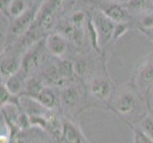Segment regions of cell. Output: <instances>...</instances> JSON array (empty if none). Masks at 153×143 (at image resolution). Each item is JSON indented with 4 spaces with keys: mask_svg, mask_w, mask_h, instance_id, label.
<instances>
[{
    "mask_svg": "<svg viewBox=\"0 0 153 143\" xmlns=\"http://www.w3.org/2000/svg\"><path fill=\"white\" fill-rule=\"evenodd\" d=\"M58 72H59L60 76L65 79L68 80L71 78L72 75L74 73V69H73V63L68 61V60H62L57 64Z\"/></svg>",
    "mask_w": 153,
    "mask_h": 143,
    "instance_id": "d6986e66",
    "label": "cell"
},
{
    "mask_svg": "<svg viewBox=\"0 0 153 143\" xmlns=\"http://www.w3.org/2000/svg\"><path fill=\"white\" fill-rule=\"evenodd\" d=\"M89 92L100 101L108 103L112 92L111 84L108 78L95 77L89 83Z\"/></svg>",
    "mask_w": 153,
    "mask_h": 143,
    "instance_id": "52a82bcc",
    "label": "cell"
},
{
    "mask_svg": "<svg viewBox=\"0 0 153 143\" xmlns=\"http://www.w3.org/2000/svg\"><path fill=\"white\" fill-rule=\"evenodd\" d=\"M13 0H0V5H1V12L3 13L4 15L7 14L8 9L10 7V3H12Z\"/></svg>",
    "mask_w": 153,
    "mask_h": 143,
    "instance_id": "83f0119b",
    "label": "cell"
},
{
    "mask_svg": "<svg viewBox=\"0 0 153 143\" xmlns=\"http://www.w3.org/2000/svg\"><path fill=\"white\" fill-rule=\"evenodd\" d=\"M91 19L98 31L100 44H101L103 49L112 39L115 23L112 20H110L107 15L104 14L100 10L93 13Z\"/></svg>",
    "mask_w": 153,
    "mask_h": 143,
    "instance_id": "277c9868",
    "label": "cell"
},
{
    "mask_svg": "<svg viewBox=\"0 0 153 143\" xmlns=\"http://www.w3.org/2000/svg\"><path fill=\"white\" fill-rule=\"evenodd\" d=\"M129 30V23H115L111 42H115L126 34Z\"/></svg>",
    "mask_w": 153,
    "mask_h": 143,
    "instance_id": "7402d4cb",
    "label": "cell"
},
{
    "mask_svg": "<svg viewBox=\"0 0 153 143\" xmlns=\"http://www.w3.org/2000/svg\"><path fill=\"white\" fill-rule=\"evenodd\" d=\"M0 143H10V137L7 136L1 135V139H0Z\"/></svg>",
    "mask_w": 153,
    "mask_h": 143,
    "instance_id": "f1b7e54d",
    "label": "cell"
},
{
    "mask_svg": "<svg viewBox=\"0 0 153 143\" xmlns=\"http://www.w3.org/2000/svg\"><path fill=\"white\" fill-rule=\"evenodd\" d=\"M133 128L134 133V141L133 143H153V140H151L149 137H147L141 130H138L137 128Z\"/></svg>",
    "mask_w": 153,
    "mask_h": 143,
    "instance_id": "d4e9b609",
    "label": "cell"
},
{
    "mask_svg": "<svg viewBox=\"0 0 153 143\" xmlns=\"http://www.w3.org/2000/svg\"><path fill=\"white\" fill-rule=\"evenodd\" d=\"M138 97L139 95L135 92H123L117 97L113 105L115 113L126 120L131 116L136 115L140 110Z\"/></svg>",
    "mask_w": 153,
    "mask_h": 143,
    "instance_id": "7a4b0ae2",
    "label": "cell"
},
{
    "mask_svg": "<svg viewBox=\"0 0 153 143\" xmlns=\"http://www.w3.org/2000/svg\"><path fill=\"white\" fill-rule=\"evenodd\" d=\"M141 131L151 140H153V118L149 115H146L140 120Z\"/></svg>",
    "mask_w": 153,
    "mask_h": 143,
    "instance_id": "ffe728a7",
    "label": "cell"
},
{
    "mask_svg": "<svg viewBox=\"0 0 153 143\" xmlns=\"http://www.w3.org/2000/svg\"><path fill=\"white\" fill-rule=\"evenodd\" d=\"M33 99L36 100L42 107H44L47 110L54 109L58 103L55 94L48 87H44L41 90V92L36 95V97Z\"/></svg>",
    "mask_w": 153,
    "mask_h": 143,
    "instance_id": "4fadbf2b",
    "label": "cell"
},
{
    "mask_svg": "<svg viewBox=\"0 0 153 143\" xmlns=\"http://www.w3.org/2000/svg\"><path fill=\"white\" fill-rule=\"evenodd\" d=\"M29 9L27 0H13L7 12V16H10V19L16 18L19 15L24 13Z\"/></svg>",
    "mask_w": 153,
    "mask_h": 143,
    "instance_id": "ac0fdd59",
    "label": "cell"
},
{
    "mask_svg": "<svg viewBox=\"0 0 153 143\" xmlns=\"http://www.w3.org/2000/svg\"><path fill=\"white\" fill-rule=\"evenodd\" d=\"M22 58L19 56H7L1 60V76L8 78L21 70Z\"/></svg>",
    "mask_w": 153,
    "mask_h": 143,
    "instance_id": "8fae6325",
    "label": "cell"
},
{
    "mask_svg": "<svg viewBox=\"0 0 153 143\" xmlns=\"http://www.w3.org/2000/svg\"><path fill=\"white\" fill-rule=\"evenodd\" d=\"M100 10L114 23H129V12L123 6V4L107 3L102 5Z\"/></svg>",
    "mask_w": 153,
    "mask_h": 143,
    "instance_id": "8992f818",
    "label": "cell"
},
{
    "mask_svg": "<svg viewBox=\"0 0 153 143\" xmlns=\"http://www.w3.org/2000/svg\"><path fill=\"white\" fill-rule=\"evenodd\" d=\"M68 22L72 25L76 26V27H83L84 23L87 22L86 15L83 12H76L71 16Z\"/></svg>",
    "mask_w": 153,
    "mask_h": 143,
    "instance_id": "603a6c76",
    "label": "cell"
},
{
    "mask_svg": "<svg viewBox=\"0 0 153 143\" xmlns=\"http://www.w3.org/2000/svg\"><path fill=\"white\" fill-rule=\"evenodd\" d=\"M73 69H74V73L79 76H83L86 72V63L84 60H76V62L73 63Z\"/></svg>",
    "mask_w": 153,
    "mask_h": 143,
    "instance_id": "484cf974",
    "label": "cell"
},
{
    "mask_svg": "<svg viewBox=\"0 0 153 143\" xmlns=\"http://www.w3.org/2000/svg\"><path fill=\"white\" fill-rule=\"evenodd\" d=\"M140 28L152 29L153 28V13H146L140 18Z\"/></svg>",
    "mask_w": 153,
    "mask_h": 143,
    "instance_id": "cb8c5ba5",
    "label": "cell"
},
{
    "mask_svg": "<svg viewBox=\"0 0 153 143\" xmlns=\"http://www.w3.org/2000/svg\"><path fill=\"white\" fill-rule=\"evenodd\" d=\"M138 30L143 34L146 37L150 40L152 43H153V28L152 29H145V28H138Z\"/></svg>",
    "mask_w": 153,
    "mask_h": 143,
    "instance_id": "4316f807",
    "label": "cell"
},
{
    "mask_svg": "<svg viewBox=\"0 0 153 143\" xmlns=\"http://www.w3.org/2000/svg\"><path fill=\"white\" fill-rule=\"evenodd\" d=\"M46 50L56 57H60L67 52L68 41L61 33H51L45 38Z\"/></svg>",
    "mask_w": 153,
    "mask_h": 143,
    "instance_id": "ba28073f",
    "label": "cell"
},
{
    "mask_svg": "<svg viewBox=\"0 0 153 143\" xmlns=\"http://www.w3.org/2000/svg\"><path fill=\"white\" fill-rule=\"evenodd\" d=\"M83 27H76V26L68 22L63 27L62 34L67 39H71L76 45H81L83 42Z\"/></svg>",
    "mask_w": 153,
    "mask_h": 143,
    "instance_id": "9a60e30c",
    "label": "cell"
},
{
    "mask_svg": "<svg viewBox=\"0 0 153 143\" xmlns=\"http://www.w3.org/2000/svg\"><path fill=\"white\" fill-rule=\"evenodd\" d=\"M39 8L35 6L29 8L24 13L19 15L18 17L12 19V22L9 27V33L13 36H20L24 34L26 31H29L31 26L33 25L34 21L37 17Z\"/></svg>",
    "mask_w": 153,
    "mask_h": 143,
    "instance_id": "3957f363",
    "label": "cell"
},
{
    "mask_svg": "<svg viewBox=\"0 0 153 143\" xmlns=\"http://www.w3.org/2000/svg\"><path fill=\"white\" fill-rule=\"evenodd\" d=\"M123 4V6L128 12H142L144 10L146 5V0H128Z\"/></svg>",
    "mask_w": 153,
    "mask_h": 143,
    "instance_id": "44dd1931",
    "label": "cell"
},
{
    "mask_svg": "<svg viewBox=\"0 0 153 143\" xmlns=\"http://www.w3.org/2000/svg\"><path fill=\"white\" fill-rule=\"evenodd\" d=\"M45 46V39L41 40L37 43L33 44L30 47V49L26 52L22 58V65H21V70H22L26 75L37 68L43 59V50Z\"/></svg>",
    "mask_w": 153,
    "mask_h": 143,
    "instance_id": "5b68a950",
    "label": "cell"
},
{
    "mask_svg": "<svg viewBox=\"0 0 153 143\" xmlns=\"http://www.w3.org/2000/svg\"><path fill=\"white\" fill-rule=\"evenodd\" d=\"M42 143H48V142H42Z\"/></svg>",
    "mask_w": 153,
    "mask_h": 143,
    "instance_id": "f546056e",
    "label": "cell"
},
{
    "mask_svg": "<svg viewBox=\"0 0 153 143\" xmlns=\"http://www.w3.org/2000/svg\"><path fill=\"white\" fill-rule=\"evenodd\" d=\"M45 86L43 82H42V80H40L39 78L30 77L27 79V81H26L25 89H24L22 95H25V97H30V98H35L36 95L41 92V90Z\"/></svg>",
    "mask_w": 153,
    "mask_h": 143,
    "instance_id": "2e32d148",
    "label": "cell"
},
{
    "mask_svg": "<svg viewBox=\"0 0 153 143\" xmlns=\"http://www.w3.org/2000/svg\"><path fill=\"white\" fill-rule=\"evenodd\" d=\"M132 86L139 97L143 98L149 97L153 87V51L135 69L132 76Z\"/></svg>",
    "mask_w": 153,
    "mask_h": 143,
    "instance_id": "6da1fadb",
    "label": "cell"
},
{
    "mask_svg": "<svg viewBox=\"0 0 153 143\" xmlns=\"http://www.w3.org/2000/svg\"><path fill=\"white\" fill-rule=\"evenodd\" d=\"M61 129V136L64 143H88L80 128L71 121L64 119Z\"/></svg>",
    "mask_w": 153,
    "mask_h": 143,
    "instance_id": "9c48e42d",
    "label": "cell"
},
{
    "mask_svg": "<svg viewBox=\"0 0 153 143\" xmlns=\"http://www.w3.org/2000/svg\"><path fill=\"white\" fill-rule=\"evenodd\" d=\"M87 31H88V39L91 42V45L93 48V50L97 52H102V47L100 44V39H99V34L98 31L95 28V25H94L93 21L91 17H89L87 20Z\"/></svg>",
    "mask_w": 153,
    "mask_h": 143,
    "instance_id": "e0dca14e",
    "label": "cell"
},
{
    "mask_svg": "<svg viewBox=\"0 0 153 143\" xmlns=\"http://www.w3.org/2000/svg\"><path fill=\"white\" fill-rule=\"evenodd\" d=\"M67 0H46L40 7L35 21H38L45 17H53V13L58 9L61 8V6Z\"/></svg>",
    "mask_w": 153,
    "mask_h": 143,
    "instance_id": "5bb4252c",
    "label": "cell"
},
{
    "mask_svg": "<svg viewBox=\"0 0 153 143\" xmlns=\"http://www.w3.org/2000/svg\"><path fill=\"white\" fill-rule=\"evenodd\" d=\"M62 102L68 108H73L81 99L80 89L75 85H68L64 87L61 94Z\"/></svg>",
    "mask_w": 153,
    "mask_h": 143,
    "instance_id": "7c38bea8",
    "label": "cell"
},
{
    "mask_svg": "<svg viewBox=\"0 0 153 143\" xmlns=\"http://www.w3.org/2000/svg\"><path fill=\"white\" fill-rule=\"evenodd\" d=\"M26 76L27 75L22 70H20L18 73L9 76L6 82L4 83V85L6 86L8 91L10 93H12L13 94L22 95L25 89L26 81H27Z\"/></svg>",
    "mask_w": 153,
    "mask_h": 143,
    "instance_id": "30bf717a",
    "label": "cell"
}]
</instances>
